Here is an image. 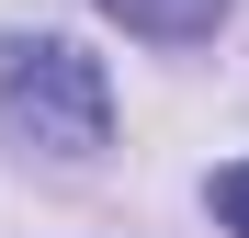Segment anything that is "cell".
<instances>
[{
	"instance_id": "6da1fadb",
	"label": "cell",
	"mask_w": 249,
	"mask_h": 238,
	"mask_svg": "<svg viewBox=\"0 0 249 238\" xmlns=\"http://www.w3.org/2000/svg\"><path fill=\"white\" fill-rule=\"evenodd\" d=\"M0 125L46 159H91L113 136V79L102 57H79L68 34H12L0 46Z\"/></svg>"
},
{
	"instance_id": "7a4b0ae2",
	"label": "cell",
	"mask_w": 249,
	"mask_h": 238,
	"mask_svg": "<svg viewBox=\"0 0 249 238\" xmlns=\"http://www.w3.org/2000/svg\"><path fill=\"white\" fill-rule=\"evenodd\" d=\"M124 34H147V46H204V34L227 23V0H102Z\"/></svg>"
},
{
	"instance_id": "3957f363",
	"label": "cell",
	"mask_w": 249,
	"mask_h": 238,
	"mask_svg": "<svg viewBox=\"0 0 249 238\" xmlns=\"http://www.w3.org/2000/svg\"><path fill=\"white\" fill-rule=\"evenodd\" d=\"M215 216H227V227L249 238V159H238V170H215Z\"/></svg>"
}]
</instances>
